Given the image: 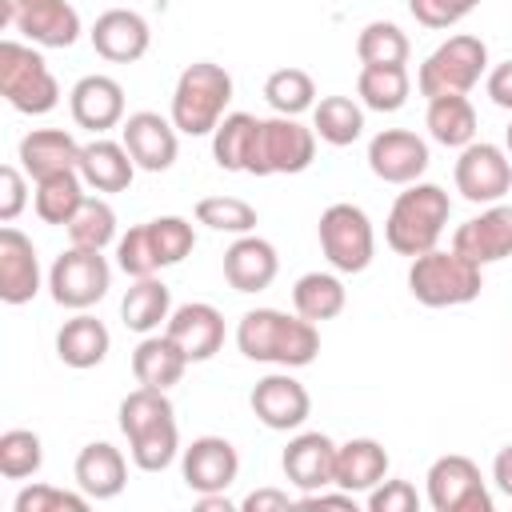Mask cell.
Masks as SVG:
<instances>
[{
  "label": "cell",
  "mask_w": 512,
  "mask_h": 512,
  "mask_svg": "<svg viewBox=\"0 0 512 512\" xmlns=\"http://www.w3.org/2000/svg\"><path fill=\"white\" fill-rule=\"evenodd\" d=\"M236 348L256 364L304 368L320 356V332L300 312L288 316L280 308H252L236 324Z\"/></svg>",
  "instance_id": "6da1fadb"
},
{
  "label": "cell",
  "mask_w": 512,
  "mask_h": 512,
  "mask_svg": "<svg viewBox=\"0 0 512 512\" xmlns=\"http://www.w3.org/2000/svg\"><path fill=\"white\" fill-rule=\"evenodd\" d=\"M120 432L128 436L132 464L140 472H164L180 452L176 408L160 388H136L120 400Z\"/></svg>",
  "instance_id": "7a4b0ae2"
},
{
  "label": "cell",
  "mask_w": 512,
  "mask_h": 512,
  "mask_svg": "<svg viewBox=\"0 0 512 512\" xmlns=\"http://www.w3.org/2000/svg\"><path fill=\"white\" fill-rule=\"evenodd\" d=\"M448 216H452V200L440 184H424V180L404 184V192L396 196L384 220V240L400 256H424L444 236Z\"/></svg>",
  "instance_id": "3957f363"
},
{
  "label": "cell",
  "mask_w": 512,
  "mask_h": 512,
  "mask_svg": "<svg viewBox=\"0 0 512 512\" xmlns=\"http://www.w3.org/2000/svg\"><path fill=\"white\" fill-rule=\"evenodd\" d=\"M228 100H232V76L212 60H196L180 72V80L172 88V116L168 120L184 136H212L216 124L228 116L224 112Z\"/></svg>",
  "instance_id": "277c9868"
},
{
  "label": "cell",
  "mask_w": 512,
  "mask_h": 512,
  "mask_svg": "<svg viewBox=\"0 0 512 512\" xmlns=\"http://www.w3.org/2000/svg\"><path fill=\"white\" fill-rule=\"evenodd\" d=\"M192 248H196V232L184 216H156L128 228L116 240V264L120 272L140 280V276H156L168 264H180Z\"/></svg>",
  "instance_id": "5b68a950"
},
{
  "label": "cell",
  "mask_w": 512,
  "mask_h": 512,
  "mask_svg": "<svg viewBox=\"0 0 512 512\" xmlns=\"http://www.w3.org/2000/svg\"><path fill=\"white\" fill-rule=\"evenodd\" d=\"M480 288H484L480 264H472L456 248L452 252L432 248L424 256H412V264H408V292L424 308H460V304H472L480 296Z\"/></svg>",
  "instance_id": "8992f818"
},
{
  "label": "cell",
  "mask_w": 512,
  "mask_h": 512,
  "mask_svg": "<svg viewBox=\"0 0 512 512\" xmlns=\"http://www.w3.org/2000/svg\"><path fill=\"white\" fill-rule=\"evenodd\" d=\"M488 68V44L480 36H448L440 48L428 52V60L420 64V76H416V88L420 96L436 100V96H468L480 76Z\"/></svg>",
  "instance_id": "52a82bcc"
},
{
  "label": "cell",
  "mask_w": 512,
  "mask_h": 512,
  "mask_svg": "<svg viewBox=\"0 0 512 512\" xmlns=\"http://www.w3.org/2000/svg\"><path fill=\"white\" fill-rule=\"evenodd\" d=\"M0 96L24 116H44L60 104V84L32 44L4 40L0 44Z\"/></svg>",
  "instance_id": "ba28073f"
},
{
  "label": "cell",
  "mask_w": 512,
  "mask_h": 512,
  "mask_svg": "<svg viewBox=\"0 0 512 512\" xmlns=\"http://www.w3.org/2000/svg\"><path fill=\"white\" fill-rule=\"evenodd\" d=\"M316 236H320V252L324 260L344 272V276H356L372 264L376 256V232H372V220L364 208L356 204H328L320 212V224H316Z\"/></svg>",
  "instance_id": "9c48e42d"
},
{
  "label": "cell",
  "mask_w": 512,
  "mask_h": 512,
  "mask_svg": "<svg viewBox=\"0 0 512 512\" xmlns=\"http://www.w3.org/2000/svg\"><path fill=\"white\" fill-rule=\"evenodd\" d=\"M112 288V268L108 260L96 252V248H68L52 260V272H48V292L60 308H72V312H84L92 304H100Z\"/></svg>",
  "instance_id": "30bf717a"
},
{
  "label": "cell",
  "mask_w": 512,
  "mask_h": 512,
  "mask_svg": "<svg viewBox=\"0 0 512 512\" xmlns=\"http://www.w3.org/2000/svg\"><path fill=\"white\" fill-rule=\"evenodd\" d=\"M424 480H428V504L436 512H492V492L488 480L480 476V464L460 452L432 460Z\"/></svg>",
  "instance_id": "8fae6325"
},
{
  "label": "cell",
  "mask_w": 512,
  "mask_h": 512,
  "mask_svg": "<svg viewBox=\"0 0 512 512\" xmlns=\"http://www.w3.org/2000/svg\"><path fill=\"white\" fill-rule=\"evenodd\" d=\"M316 160V132L296 116L260 120L256 144V176H296Z\"/></svg>",
  "instance_id": "7c38bea8"
},
{
  "label": "cell",
  "mask_w": 512,
  "mask_h": 512,
  "mask_svg": "<svg viewBox=\"0 0 512 512\" xmlns=\"http://www.w3.org/2000/svg\"><path fill=\"white\" fill-rule=\"evenodd\" d=\"M456 192L472 204H500L512 188V156L500 144L472 140L456 160Z\"/></svg>",
  "instance_id": "4fadbf2b"
},
{
  "label": "cell",
  "mask_w": 512,
  "mask_h": 512,
  "mask_svg": "<svg viewBox=\"0 0 512 512\" xmlns=\"http://www.w3.org/2000/svg\"><path fill=\"white\" fill-rule=\"evenodd\" d=\"M180 476L196 496L228 492L240 476V456H236L232 440H224V436H196L180 452Z\"/></svg>",
  "instance_id": "5bb4252c"
},
{
  "label": "cell",
  "mask_w": 512,
  "mask_h": 512,
  "mask_svg": "<svg viewBox=\"0 0 512 512\" xmlns=\"http://www.w3.org/2000/svg\"><path fill=\"white\" fill-rule=\"evenodd\" d=\"M428 160V144L408 128H384L368 140V168L384 184H416Z\"/></svg>",
  "instance_id": "9a60e30c"
},
{
  "label": "cell",
  "mask_w": 512,
  "mask_h": 512,
  "mask_svg": "<svg viewBox=\"0 0 512 512\" xmlns=\"http://www.w3.org/2000/svg\"><path fill=\"white\" fill-rule=\"evenodd\" d=\"M248 400H252L256 420L264 428H272V432H296L308 420V412H312L308 388L296 376H288V372H272V376L256 380Z\"/></svg>",
  "instance_id": "2e32d148"
},
{
  "label": "cell",
  "mask_w": 512,
  "mask_h": 512,
  "mask_svg": "<svg viewBox=\"0 0 512 512\" xmlns=\"http://www.w3.org/2000/svg\"><path fill=\"white\" fill-rule=\"evenodd\" d=\"M452 248L472 264H496L512 256V204H488L480 216L452 232Z\"/></svg>",
  "instance_id": "e0dca14e"
},
{
  "label": "cell",
  "mask_w": 512,
  "mask_h": 512,
  "mask_svg": "<svg viewBox=\"0 0 512 512\" xmlns=\"http://www.w3.org/2000/svg\"><path fill=\"white\" fill-rule=\"evenodd\" d=\"M120 132H124V148L140 172H168L176 164V152H180L176 124L164 120L160 112H132V116H124Z\"/></svg>",
  "instance_id": "ac0fdd59"
},
{
  "label": "cell",
  "mask_w": 512,
  "mask_h": 512,
  "mask_svg": "<svg viewBox=\"0 0 512 512\" xmlns=\"http://www.w3.org/2000/svg\"><path fill=\"white\" fill-rule=\"evenodd\" d=\"M12 28L40 48H72L80 36V12L68 0H16Z\"/></svg>",
  "instance_id": "d6986e66"
},
{
  "label": "cell",
  "mask_w": 512,
  "mask_h": 512,
  "mask_svg": "<svg viewBox=\"0 0 512 512\" xmlns=\"http://www.w3.org/2000/svg\"><path fill=\"white\" fill-rule=\"evenodd\" d=\"M88 36H92V48L104 60H112V64H136L148 52V44H152L148 20L140 12H132V8H108V12H100Z\"/></svg>",
  "instance_id": "ffe728a7"
},
{
  "label": "cell",
  "mask_w": 512,
  "mask_h": 512,
  "mask_svg": "<svg viewBox=\"0 0 512 512\" xmlns=\"http://www.w3.org/2000/svg\"><path fill=\"white\" fill-rule=\"evenodd\" d=\"M68 108H72V120L80 128L100 136L116 124H124V88H120V80L100 76V72L80 76L68 92Z\"/></svg>",
  "instance_id": "44dd1931"
},
{
  "label": "cell",
  "mask_w": 512,
  "mask_h": 512,
  "mask_svg": "<svg viewBox=\"0 0 512 512\" xmlns=\"http://www.w3.org/2000/svg\"><path fill=\"white\" fill-rule=\"evenodd\" d=\"M280 468L288 476L292 488H300L304 496L308 492H320L332 484V472H336V444L324 436V432H300L288 440L284 456H280Z\"/></svg>",
  "instance_id": "7402d4cb"
},
{
  "label": "cell",
  "mask_w": 512,
  "mask_h": 512,
  "mask_svg": "<svg viewBox=\"0 0 512 512\" xmlns=\"http://www.w3.org/2000/svg\"><path fill=\"white\" fill-rule=\"evenodd\" d=\"M36 292H40L36 248L20 228L4 224L0 228V300L16 308V304H28Z\"/></svg>",
  "instance_id": "603a6c76"
},
{
  "label": "cell",
  "mask_w": 512,
  "mask_h": 512,
  "mask_svg": "<svg viewBox=\"0 0 512 512\" xmlns=\"http://www.w3.org/2000/svg\"><path fill=\"white\" fill-rule=\"evenodd\" d=\"M164 332L184 348V356L192 364H200V360H212L220 352V344H224V316L212 304L192 300V304L172 308Z\"/></svg>",
  "instance_id": "cb8c5ba5"
},
{
  "label": "cell",
  "mask_w": 512,
  "mask_h": 512,
  "mask_svg": "<svg viewBox=\"0 0 512 512\" xmlns=\"http://www.w3.org/2000/svg\"><path fill=\"white\" fill-rule=\"evenodd\" d=\"M280 272V256L272 248V240L264 236H236L232 248L224 252V280L236 292H264Z\"/></svg>",
  "instance_id": "d4e9b609"
},
{
  "label": "cell",
  "mask_w": 512,
  "mask_h": 512,
  "mask_svg": "<svg viewBox=\"0 0 512 512\" xmlns=\"http://www.w3.org/2000/svg\"><path fill=\"white\" fill-rule=\"evenodd\" d=\"M72 476H76V484L88 500H112L128 484V460L108 440H92V444L80 448V456L72 464Z\"/></svg>",
  "instance_id": "484cf974"
},
{
  "label": "cell",
  "mask_w": 512,
  "mask_h": 512,
  "mask_svg": "<svg viewBox=\"0 0 512 512\" xmlns=\"http://www.w3.org/2000/svg\"><path fill=\"white\" fill-rule=\"evenodd\" d=\"M20 168L32 176V180H44L52 172H72L80 168V144L72 140V132L64 128H36L20 140V152H16Z\"/></svg>",
  "instance_id": "4316f807"
},
{
  "label": "cell",
  "mask_w": 512,
  "mask_h": 512,
  "mask_svg": "<svg viewBox=\"0 0 512 512\" xmlns=\"http://www.w3.org/2000/svg\"><path fill=\"white\" fill-rule=\"evenodd\" d=\"M388 476V452L380 440H368V436H356L348 444H336V472H332V484L344 488V492H372L380 480Z\"/></svg>",
  "instance_id": "83f0119b"
},
{
  "label": "cell",
  "mask_w": 512,
  "mask_h": 512,
  "mask_svg": "<svg viewBox=\"0 0 512 512\" xmlns=\"http://www.w3.org/2000/svg\"><path fill=\"white\" fill-rule=\"evenodd\" d=\"M256 144H260V116L252 112H228L212 132V160L224 172H248L256 176Z\"/></svg>",
  "instance_id": "f1b7e54d"
},
{
  "label": "cell",
  "mask_w": 512,
  "mask_h": 512,
  "mask_svg": "<svg viewBox=\"0 0 512 512\" xmlns=\"http://www.w3.org/2000/svg\"><path fill=\"white\" fill-rule=\"evenodd\" d=\"M192 360L184 356V348L164 332V336H144L140 344H136V352H132V376H136V384H144V388H160V392H168L172 384H180V376H184V368H188Z\"/></svg>",
  "instance_id": "f546056e"
},
{
  "label": "cell",
  "mask_w": 512,
  "mask_h": 512,
  "mask_svg": "<svg viewBox=\"0 0 512 512\" xmlns=\"http://www.w3.org/2000/svg\"><path fill=\"white\" fill-rule=\"evenodd\" d=\"M108 348H112V336H108L104 320H96V316H88V312L64 320V328L56 332V356H60V364L80 368V372L104 364Z\"/></svg>",
  "instance_id": "4dcf8cb0"
},
{
  "label": "cell",
  "mask_w": 512,
  "mask_h": 512,
  "mask_svg": "<svg viewBox=\"0 0 512 512\" xmlns=\"http://www.w3.org/2000/svg\"><path fill=\"white\" fill-rule=\"evenodd\" d=\"M80 176L96 192H124L136 176V160L116 140H92L80 148Z\"/></svg>",
  "instance_id": "1f68e13d"
},
{
  "label": "cell",
  "mask_w": 512,
  "mask_h": 512,
  "mask_svg": "<svg viewBox=\"0 0 512 512\" xmlns=\"http://www.w3.org/2000/svg\"><path fill=\"white\" fill-rule=\"evenodd\" d=\"M120 316H124V324H128L132 332H140V336L156 332V328L168 324V316H172V292H168V284L156 280V276H140V280L124 292Z\"/></svg>",
  "instance_id": "d6a6232c"
},
{
  "label": "cell",
  "mask_w": 512,
  "mask_h": 512,
  "mask_svg": "<svg viewBox=\"0 0 512 512\" xmlns=\"http://www.w3.org/2000/svg\"><path fill=\"white\" fill-rule=\"evenodd\" d=\"M412 92L404 64H364L356 76V96L372 112H400Z\"/></svg>",
  "instance_id": "836d02e7"
},
{
  "label": "cell",
  "mask_w": 512,
  "mask_h": 512,
  "mask_svg": "<svg viewBox=\"0 0 512 512\" xmlns=\"http://www.w3.org/2000/svg\"><path fill=\"white\" fill-rule=\"evenodd\" d=\"M428 136L444 148H468L476 140V108L468 96H436L428 100Z\"/></svg>",
  "instance_id": "e575fe53"
},
{
  "label": "cell",
  "mask_w": 512,
  "mask_h": 512,
  "mask_svg": "<svg viewBox=\"0 0 512 512\" xmlns=\"http://www.w3.org/2000/svg\"><path fill=\"white\" fill-rule=\"evenodd\" d=\"M344 304H348V292H344V280L336 272H304L292 284V308L312 324L340 316Z\"/></svg>",
  "instance_id": "d590c367"
},
{
  "label": "cell",
  "mask_w": 512,
  "mask_h": 512,
  "mask_svg": "<svg viewBox=\"0 0 512 512\" xmlns=\"http://www.w3.org/2000/svg\"><path fill=\"white\" fill-rule=\"evenodd\" d=\"M36 216L44 220V224H60V228H68V220L80 212V204H84V176H80V168H72V172H52V176H44V180H36Z\"/></svg>",
  "instance_id": "8d00e7d4"
},
{
  "label": "cell",
  "mask_w": 512,
  "mask_h": 512,
  "mask_svg": "<svg viewBox=\"0 0 512 512\" xmlns=\"http://www.w3.org/2000/svg\"><path fill=\"white\" fill-rule=\"evenodd\" d=\"M312 132L332 148H348L364 132V108L352 96H324L312 108Z\"/></svg>",
  "instance_id": "74e56055"
},
{
  "label": "cell",
  "mask_w": 512,
  "mask_h": 512,
  "mask_svg": "<svg viewBox=\"0 0 512 512\" xmlns=\"http://www.w3.org/2000/svg\"><path fill=\"white\" fill-rule=\"evenodd\" d=\"M264 100L276 108V116H300L316 108V84L304 68H276L264 80Z\"/></svg>",
  "instance_id": "f35d334b"
},
{
  "label": "cell",
  "mask_w": 512,
  "mask_h": 512,
  "mask_svg": "<svg viewBox=\"0 0 512 512\" xmlns=\"http://www.w3.org/2000/svg\"><path fill=\"white\" fill-rule=\"evenodd\" d=\"M68 240H72L76 248H96V252H104V248L116 240V212H112V204L100 200V196H84L80 212L68 220Z\"/></svg>",
  "instance_id": "ab89813d"
},
{
  "label": "cell",
  "mask_w": 512,
  "mask_h": 512,
  "mask_svg": "<svg viewBox=\"0 0 512 512\" xmlns=\"http://www.w3.org/2000/svg\"><path fill=\"white\" fill-rule=\"evenodd\" d=\"M360 64H408V36L392 20H372L356 36Z\"/></svg>",
  "instance_id": "60d3db41"
},
{
  "label": "cell",
  "mask_w": 512,
  "mask_h": 512,
  "mask_svg": "<svg viewBox=\"0 0 512 512\" xmlns=\"http://www.w3.org/2000/svg\"><path fill=\"white\" fill-rule=\"evenodd\" d=\"M44 464V444L32 428H8L0 436V476L8 480H28Z\"/></svg>",
  "instance_id": "b9f144b4"
},
{
  "label": "cell",
  "mask_w": 512,
  "mask_h": 512,
  "mask_svg": "<svg viewBox=\"0 0 512 512\" xmlns=\"http://www.w3.org/2000/svg\"><path fill=\"white\" fill-rule=\"evenodd\" d=\"M196 224H208L212 232L248 236L256 228V208L240 196H204L196 204Z\"/></svg>",
  "instance_id": "7bdbcfd3"
},
{
  "label": "cell",
  "mask_w": 512,
  "mask_h": 512,
  "mask_svg": "<svg viewBox=\"0 0 512 512\" xmlns=\"http://www.w3.org/2000/svg\"><path fill=\"white\" fill-rule=\"evenodd\" d=\"M84 512L88 508V496L84 492H68V488H56V484H28L20 488L16 496V512Z\"/></svg>",
  "instance_id": "ee69618b"
},
{
  "label": "cell",
  "mask_w": 512,
  "mask_h": 512,
  "mask_svg": "<svg viewBox=\"0 0 512 512\" xmlns=\"http://www.w3.org/2000/svg\"><path fill=\"white\" fill-rule=\"evenodd\" d=\"M476 8H480V0H408V12L424 28H452L464 16H472Z\"/></svg>",
  "instance_id": "f6af8a7d"
},
{
  "label": "cell",
  "mask_w": 512,
  "mask_h": 512,
  "mask_svg": "<svg viewBox=\"0 0 512 512\" xmlns=\"http://www.w3.org/2000/svg\"><path fill=\"white\" fill-rule=\"evenodd\" d=\"M420 508V492L408 480H380L368 492V512H416Z\"/></svg>",
  "instance_id": "bcb514c9"
},
{
  "label": "cell",
  "mask_w": 512,
  "mask_h": 512,
  "mask_svg": "<svg viewBox=\"0 0 512 512\" xmlns=\"http://www.w3.org/2000/svg\"><path fill=\"white\" fill-rule=\"evenodd\" d=\"M28 204V184H24V168L4 164L0 168V220L12 224Z\"/></svg>",
  "instance_id": "7dc6e473"
},
{
  "label": "cell",
  "mask_w": 512,
  "mask_h": 512,
  "mask_svg": "<svg viewBox=\"0 0 512 512\" xmlns=\"http://www.w3.org/2000/svg\"><path fill=\"white\" fill-rule=\"evenodd\" d=\"M484 88H488V96H492L496 108H508V112H512V60L496 64V68L488 72Z\"/></svg>",
  "instance_id": "c3c4849f"
},
{
  "label": "cell",
  "mask_w": 512,
  "mask_h": 512,
  "mask_svg": "<svg viewBox=\"0 0 512 512\" xmlns=\"http://www.w3.org/2000/svg\"><path fill=\"white\" fill-rule=\"evenodd\" d=\"M292 500H288V492H280V488H256V492H248L244 500H240V508L244 512H284Z\"/></svg>",
  "instance_id": "681fc988"
},
{
  "label": "cell",
  "mask_w": 512,
  "mask_h": 512,
  "mask_svg": "<svg viewBox=\"0 0 512 512\" xmlns=\"http://www.w3.org/2000/svg\"><path fill=\"white\" fill-rule=\"evenodd\" d=\"M300 504H320V508H352L356 512V492H328V488H320V492H308V496H300Z\"/></svg>",
  "instance_id": "f907efd6"
},
{
  "label": "cell",
  "mask_w": 512,
  "mask_h": 512,
  "mask_svg": "<svg viewBox=\"0 0 512 512\" xmlns=\"http://www.w3.org/2000/svg\"><path fill=\"white\" fill-rule=\"evenodd\" d=\"M492 484H496L504 496H512V444H504V448L496 452V460H492Z\"/></svg>",
  "instance_id": "816d5d0a"
},
{
  "label": "cell",
  "mask_w": 512,
  "mask_h": 512,
  "mask_svg": "<svg viewBox=\"0 0 512 512\" xmlns=\"http://www.w3.org/2000/svg\"><path fill=\"white\" fill-rule=\"evenodd\" d=\"M196 508L200 512H232V500L224 492H208V496H196Z\"/></svg>",
  "instance_id": "f5cc1de1"
},
{
  "label": "cell",
  "mask_w": 512,
  "mask_h": 512,
  "mask_svg": "<svg viewBox=\"0 0 512 512\" xmlns=\"http://www.w3.org/2000/svg\"><path fill=\"white\" fill-rule=\"evenodd\" d=\"M504 144H508V156H512V124L504 128Z\"/></svg>",
  "instance_id": "db71d44e"
}]
</instances>
